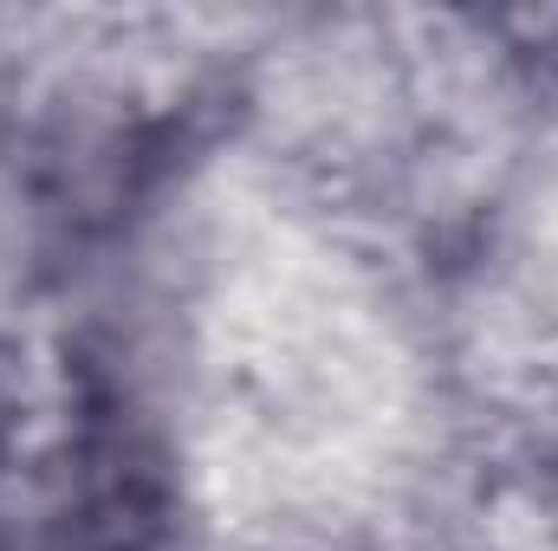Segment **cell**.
I'll use <instances>...</instances> for the list:
<instances>
[{"label": "cell", "instance_id": "cell-1", "mask_svg": "<svg viewBox=\"0 0 558 551\" xmlns=\"http://www.w3.org/2000/svg\"><path fill=\"white\" fill-rule=\"evenodd\" d=\"M0 441H7V403H0Z\"/></svg>", "mask_w": 558, "mask_h": 551}]
</instances>
